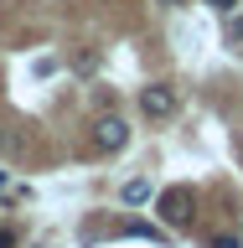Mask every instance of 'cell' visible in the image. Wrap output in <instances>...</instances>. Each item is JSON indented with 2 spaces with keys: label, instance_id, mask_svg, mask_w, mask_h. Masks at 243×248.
Returning <instances> with one entry per match:
<instances>
[{
  "label": "cell",
  "instance_id": "obj_4",
  "mask_svg": "<svg viewBox=\"0 0 243 248\" xmlns=\"http://www.w3.org/2000/svg\"><path fill=\"white\" fill-rule=\"evenodd\" d=\"M130 207H140V202H150V181H124V191H119Z\"/></svg>",
  "mask_w": 243,
  "mask_h": 248
},
{
  "label": "cell",
  "instance_id": "obj_7",
  "mask_svg": "<svg viewBox=\"0 0 243 248\" xmlns=\"http://www.w3.org/2000/svg\"><path fill=\"white\" fill-rule=\"evenodd\" d=\"M11 243H16V238H11V232H0V248H11Z\"/></svg>",
  "mask_w": 243,
  "mask_h": 248
},
{
  "label": "cell",
  "instance_id": "obj_6",
  "mask_svg": "<svg viewBox=\"0 0 243 248\" xmlns=\"http://www.w3.org/2000/svg\"><path fill=\"white\" fill-rule=\"evenodd\" d=\"M207 5H212V11H233V5H238V0H207Z\"/></svg>",
  "mask_w": 243,
  "mask_h": 248
},
{
  "label": "cell",
  "instance_id": "obj_5",
  "mask_svg": "<svg viewBox=\"0 0 243 248\" xmlns=\"http://www.w3.org/2000/svg\"><path fill=\"white\" fill-rule=\"evenodd\" d=\"M207 248H238V238H212Z\"/></svg>",
  "mask_w": 243,
  "mask_h": 248
},
{
  "label": "cell",
  "instance_id": "obj_3",
  "mask_svg": "<svg viewBox=\"0 0 243 248\" xmlns=\"http://www.w3.org/2000/svg\"><path fill=\"white\" fill-rule=\"evenodd\" d=\"M140 108H145V119H171L176 114V88H166V83L140 88Z\"/></svg>",
  "mask_w": 243,
  "mask_h": 248
},
{
  "label": "cell",
  "instance_id": "obj_1",
  "mask_svg": "<svg viewBox=\"0 0 243 248\" xmlns=\"http://www.w3.org/2000/svg\"><path fill=\"white\" fill-rule=\"evenodd\" d=\"M155 212L166 217V222H176V228H186L192 212H197V191H192V186H171L166 197L155 202Z\"/></svg>",
  "mask_w": 243,
  "mask_h": 248
},
{
  "label": "cell",
  "instance_id": "obj_8",
  "mask_svg": "<svg viewBox=\"0 0 243 248\" xmlns=\"http://www.w3.org/2000/svg\"><path fill=\"white\" fill-rule=\"evenodd\" d=\"M5 186H11V176H5V170H0V191H5Z\"/></svg>",
  "mask_w": 243,
  "mask_h": 248
},
{
  "label": "cell",
  "instance_id": "obj_9",
  "mask_svg": "<svg viewBox=\"0 0 243 248\" xmlns=\"http://www.w3.org/2000/svg\"><path fill=\"white\" fill-rule=\"evenodd\" d=\"M166 5H176V0H166Z\"/></svg>",
  "mask_w": 243,
  "mask_h": 248
},
{
  "label": "cell",
  "instance_id": "obj_2",
  "mask_svg": "<svg viewBox=\"0 0 243 248\" xmlns=\"http://www.w3.org/2000/svg\"><path fill=\"white\" fill-rule=\"evenodd\" d=\"M124 145H130V124H124L119 114H104V119L93 124V150L114 155V150H124Z\"/></svg>",
  "mask_w": 243,
  "mask_h": 248
}]
</instances>
